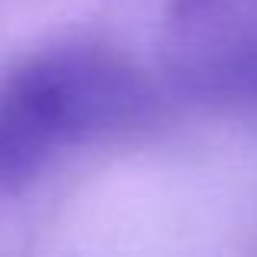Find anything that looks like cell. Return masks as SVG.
I'll return each instance as SVG.
<instances>
[{
  "mask_svg": "<svg viewBox=\"0 0 257 257\" xmlns=\"http://www.w3.org/2000/svg\"><path fill=\"white\" fill-rule=\"evenodd\" d=\"M153 107L147 78L98 43H59L0 78V192L26 186L52 160L137 124Z\"/></svg>",
  "mask_w": 257,
  "mask_h": 257,
  "instance_id": "cell-1",
  "label": "cell"
},
{
  "mask_svg": "<svg viewBox=\"0 0 257 257\" xmlns=\"http://www.w3.org/2000/svg\"><path fill=\"white\" fill-rule=\"evenodd\" d=\"M163 65L199 101H257V0H170Z\"/></svg>",
  "mask_w": 257,
  "mask_h": 257,
  "instance_id": "cell-2",
  "label": "cell"
}]
</instances>
